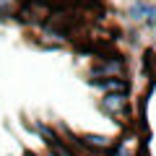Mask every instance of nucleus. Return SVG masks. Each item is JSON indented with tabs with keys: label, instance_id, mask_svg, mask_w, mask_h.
<instances>
[{
	"label": "nucleus",
	"instance_id": "nucleus-2",
	"mask_svg": "<svg viewBox=\"0 0 156 156\" xmlns=\"http://www.w3.org/2000/svg\"><path fill=\"white\" fill-rule=\"evenodd\" d=\"M125 96H107L104 99V109L107 112H117V109H125Z\"/></svg>",
	"mask_w": 156,
	"mask_h": 156
},
{
	"label": "nucleus",
	"instance_id": "nucleus-3",
	"mask_svg": "<svg viewBox=\"0 0 156 156\" xmlns=\"http://www.w3.org/2000/svg\"><path fill=\"white\" fill-rule=\"evenodd\" d=\"M86 146H91V148H109L112 140L104 138V135H89L86 138Z\"/></svg>",
	"mask_w": 156,
	"mask_h": 156
},
{
	"label": "nucleus",
	"instance_id": "nucleus-1",
	"mask_svg": "<svg viewBox=\"0 0 156 156\" xmlns=\"http://www.w3.org/2000/svg\"><path fill=\"white\" fill-rule=\"evenodd\" d=\"M151 13H156L151 3H135V5H133V11H130V16H133L135 21H138V18H148Z\"/></svg>",
	"mask_w": 156,
	"mask_h": 156
},
{
	"label": "nucleus",
	"instance_id": "nucleus-4",
	"mask_svg": "<svg viewBox=\"0 0 156 156\" xmlns=\"http://www.w3.org/2000/svg\"><path fill=\"white\" fill-rule=\"evenodd\" d=\"M115 73H122V62L109 60L104 68H99V70H96V76H115Z\"/></svg>",
	"mask_w": 156,
	"mask_h": 156
}]
</instances>
